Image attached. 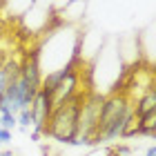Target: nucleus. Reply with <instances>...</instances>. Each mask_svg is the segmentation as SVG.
<instances>
[{
    "instance_id": "obj_18",
    "label": "nucleus",
    "mask_w": 156,
    "mask_h": 156,
    "mask_svg": "<svg viewBox=\"0 0 156 156\" xmlns=\"http://www.w3.org/2000/svg\"><path fill=\"white\" fill-rule=\"evenodd\" d=\"M13 156H18V154H13Z\"/></svg>"
},
{
    "instance_id": "obj_12",
    "label": "nucleus",
    "mask_w": 156,
    "mask_h": 156,
    "mask_svg": "<svg viewBox=\"0 0 156 156\" xmlns=\"http://www.w3.org/2000/svg\"><path fill=\"white\" fill-rule=\"evenodd\" d=\"M9 143H11V132L0 127V145H9Z\"/></svg>"
},
{
    "instance_id": "obj_14",
    "label": "nucleus",
    "mask_w": 156,
    "mask_h": 156,
    "mask_svg": "<svg viewBox=\"0 0 156 156\" xmlns=\"http://www.w3.org/2000/svg\"><path fill=\"white\" fill-rule=\"evenodd\" d=\"M145 156H156V145H152V147H147V152H145Z\"/></svg>"
},
{
    "instance_id": "obj_4",
    "label": "nucleus",
    "mask_w": 156,
    "mask_h": 156,
    "mask_svg": "<svg viewBox=\"0 0 156 156\" xmlns=\"http://www.w3.org/2000/svg\"><path fill=\"white\" fill-rule=\"evenodd\" d=\"M78 85H80V74L76 72V65L67 72V76L62 78V80L56 85V87L49 91V98H51V107H58V105L67 103L69 98H74L80 94V89H78Z\"/></svg>"
},
{
    "instance_id": "obj_5",
    "label": "nucleus",
    "mask_w": 156,
    "mask_h": 156,
    "mask_svg": "<svg viewBox=\"0 0 156 156\" xmlns=\"http://www.w3.org/2000/svg\"><path fill=\"white\" fill-rule=\"evenodd\" d=\"M31 118H34V129L45 134V127H47V120L49 116H51V98H49V94L45 89H38L36 96H34L31 101Z\"/></svg>"
},
{
    "instance_id": "obj_19",
    "label": "nucleus",
    "mask_w": 156,
    "mask_h": 156,
    "mask_svg": "<svg viewBox=\"0 0 156 156\" xmlns=\"http://www.w3.org/2000/svg\"><path fill=\"white\" fill-rule=\"evenodd\" d=\"M0 65H2V62H0Z\"/></svg>"
},
{
    "instance_id": "obj_11",
    "label": "nucleus",
    "mask_w": 156,
    "mask_h": 156,
    "mask_svg": "<svg viewBox=\"0 0 156 156\" xmlns=\"http://www.w3.org/2000/svg\"><path fill=\"white\" fill-rule=\"evenodd\" d=\"M16 118H18V127H23V129H29V127H34L31 109H23V112H20V114H18Z\"/></svg>"
},
{
    "instance_id": "obj_9",
    "label": "nucleus",
    "mask_w": 156,
    "mask_h": 156,
    "mask_svg": "<svg viewBox=\"0 0 156 156\" xmlns=\"http://www.w3.org/2000/svg\"><path fill=\"white\" fill-rule=\"evenodd\" d=\"M138 116L132 114L127 116V120H125V125H123V134H120V138H132V136H138Z\"/></svg>"
},
{
    "instance_id": "obj_15",
    "label": "nucleus",
    "mask_w": 156,
    "mask_h": 156,
    "mask_svg": "<svg viewBox=\"0 0 156 156\" xmlns=\"http://www.w3.org/2000/svg\"><path fill=\"white\" fill-rule=\"evenodd\" d=\"M40 136H42V134H40V132H36V129H34V132H31V140H36V143H38V140H40Z\"/></svg>"
},
{
    "instance_id": "obj_1",
    "label": "nucleus",
    "mask_w": 156,
    "mask_h": 156,
    "mask_svg": "<svg viewBox=\"0 0 156 156\" xmlns=\"http://www.w3.org/2000/svg\"><path fill=\"white\" fill-rule=\"evenodd\" d=\"M83 98H85V91H80L78 96L69 98L67 103L51 109V116H49L45 127V136L58 140L62 145H72V140L78 136V116H80Z\"/></svg>"
},
{
    "instance_id": "obj_6",
    "label": "nucleus",
    "mask_w": 156,
    "mask_h": 156,
    "mask_svg": "<svg viewBox=\"0 0 156 156\" xmlns=\"http://www.w3.org/2000/svg\"><path fill=\"white\" fill-rule=\"evenodd\" d=\"M20 78L29 85V89L38 91L42 89V69H40V62H38V54L31 51L25 56V60L20 62Z\"/></svg>"
},
{
    "instance_id": "obj_10",
    "label": "nucleus",
    "mask_w": 156,
    "mask_h": 156,
    "mask_svg": "<svg viewBox=\"0 0 156 156\" xmlns=\"http://www.w3.org/2000/svg\"><path fill=\"white\" fill-rule=\"evenodd\" d=\"M0 127L7 129V132H13L18 127V118L13 114H2V116H0Z\"/></svg>"
},
{
    "instance_id": "obj_17",
    "label": "nucleus",
    "mask_w": 156,
    "mask_h": 156,
    "mask_svg": "<svg viewBox=\"0 0 156 156\" xmlns=\"http://www.w3.org/2000/svg\"><path fill=\"white\" fill-rule=\"evenodd\" d=\"M107 156H118V154H116L114 150H107Z\"/></svg>"
},
{
    "instance_id": "obj_8",
    "label": "nucleus",
    "mask_w": 156,
    "mask_h": 156,
    "mask_svg": "<svg viewBox=\"0 0 156 156\" xmlns=\"http://www.w3.org/2000/svg\"><path fill=\"white\" fill-rule=\"evenodd\" d=\"M138 136H154L156 138V112H150L145 116H138Z\"/></svg>"
},
{
    "instance_id": "obj_2",
    "label": "nucleus",
    "mask_w": 156,
    "mask_h": 156,
    "mask_svg": "<svg viewBox=\"0 0 156 156\" xmlns=\"http://www.w3.org/2000/svg\"><path fill=\"white\" fill-rule=\"evenodd\" d=\"M132 112H134V105H132V101H129L127 94L114 91V94L105 96L101 123H98V138L101 140L120 138L123 125H125V120H127V116H129Z\"/></svg>"
},
{
    "instance_id": "obj_16",
    "label": "nucleus",
    "mask_w": 156,
    "mask_h": 156,
    "mask_svg": "<svg viewBox=\"0 0 156 156\" xmlns=\"http://www.w3.org/2000/svg\"><path fill=\"white\" fill-rule=\"evenodd\" d=\"M0 156H13V152L11 150H5V152H0Z\"/></svg>"
},
{
    "instance_id": "obj_13",
    "label": "nucleus",
    "mask_w": 156,
    "mask_h": 156,
    "mask_svg": "<svg viewBox=\"0 0 156 156\" xmlns=\"http://www.w3.org/2000/svg\"><path fill=\"white\" fill-rule=\"evenodd\" d=\"M114 152H116L118 156H129V154H132V150H129L127 145H118V147H114Z\"/></svg>"
},
{
    "instance_id": "obj_3",
    "label": "nucleus",
    "mask_w": 156,
    "mask_h": 156,
    "mask_svg": "<svg viewBox=\"0 0 156 156\" xmlns=\"http://www.w3.org/2000/svg\"><path fill=\"white\" fill-rule=\"evenodd\" d=\"M103 103H105V96H101L98 91H85V98L80 105L78 134L80 136H89L94 143H101V138H98V123H101V114H103Z\"/></svg>"
},
{
    "instance_id": "obj_7",
    "label": "nucleus",
    "mask_w": 156,
    "mask_h": 156,
    "mask_svg": "<svg viewBox=\"0 0 156 156\" xmlns=\"http://www.w3.org/2000/svg\"><path fill=\"white\" fill-rule=\"evenodd\" d=\"M150 112H156V85L147 87V91L136 101V105H134V114L136 116H145V114H150Z\"/></svg>"
}]
</instances>
